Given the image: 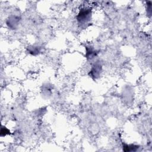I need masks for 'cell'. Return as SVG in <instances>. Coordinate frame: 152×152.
Returning a JSON list of instances; mask_svg holds the SVG:
<instances>
[{"mask_svg":"<svg viewBox=\"0 0 152 152\" xmlns=\"http://www.w3.org/2000/svg\"><path fill=\"white\" fill-rule=\"evenodd\" d=\"M90 10H87V9H82L77 17L78 21L80 23H86L90 19Z\"/></svg>","mask_w":152,"mask_h":152,"instance_id":"6da1fadb","label":"cell"},{"mask_svg":"<svg viewBox=\"0 0 152 152\" xmlns=\"http://www.w3.org/2000/svg\"><path fill=\"white\" fill-rule=\"evenodd\" d=\"M101 70V66L100 65H95L91 71V74L92 77L97 78L99 77Z\"/></svg>","mask_w":152,"mask_h":152,"instance_id":"7a4b0ae2","label":"cell"},{"mask_svg":"<svg viewBox=\"0 0 152 152\" xmlns=\"http://www.w3.org/2000/svg\"><path fill=\"white\" fill-rule=\"evenodd\" d=\"M9 22H7V25L9 26V27H10L11 28H15V25L17 24L18 23V20L16 19V17H14L13 19H10L8 20Z\"/></svg>","mask_w":152,"mask_h":152,"instance_id":"3957f363","label":"cell"}]
</instances>
